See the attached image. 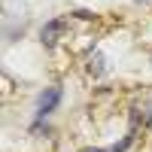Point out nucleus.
Listing matches in <instances>:
<instances>
[{
    "label": "nucleus",
    "mask_w": 152,
    "mask_h": 152,
    "mask_svg": "<svg viewBox=\"0 0 152 152\" xmlns=\"http://www.w3.org/2000/svg\"><path fill=\"white\" fill-rule=\"evenodd\" d=\"M61 104V85H49L46 91L37 97V113L40 116H49V113H55Z\"/></svg>",
    "instance_id": "f257e3e1"
},
{
    "label": "nucleus",
    "mask_w": 152,
    "mask_h": 152,
    "mask_svg": "<svg viewBox=\"0 0 152 152\" xmlns=\"http://www.w3.org/2000/svg\"><path fill=\"white\" fill-rule=\"evenodd\" d=\"M64 28H67V21H64V18H52V21H49L46 28L40 31L43 43H46V46H55V43H58V37L64 34Z\"/></svg>",
    "instance_id": "f03ea898"
},
{
    "label": "nucleus",
    "mask_w": 152,
    "mask_h": 152,
    "mask_svg": "<svg viewBox=\"0 0 152 152\" xmlns=\"http://www.w3.org/2000/svg\"><path fill=\"white\" fill-rule=\"evenodd\" d=\"M88 73H91V76H104V55H91V58H88Z\"/></svg>",
    "instance_id": "7ed1b4c3"
},
{
    "label": "nucleus",
    "mask_w": 152,
    "mask_h": 152,
    "mask_svg": "<svg viewBox=\"0 0 152 152\" xmlns=\"http://www.w3.org/2000/svg\"><path fill=\"white\" fill-rule=\"evenodd\" d=\"M131 146V137H125L122 143H116V146H107V149H79V152H125Z\"/></svg>",
    "instance_id": "20e7f679"
}]
</instances>
